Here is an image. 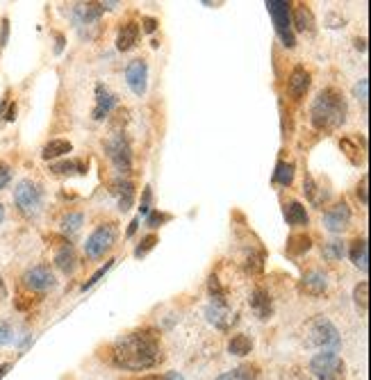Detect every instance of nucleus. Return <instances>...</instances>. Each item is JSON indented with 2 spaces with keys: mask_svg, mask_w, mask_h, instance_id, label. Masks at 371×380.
Listing matches in <instances>:
<instances>
[{
  "mask_svg": "<svg viewBox=\"0 0 371 380\" xmlns=\"http://www.w3.org/2000/svg\"><path fill=\"white\" fill-rule=\"evenodd\" d=\"M351 223V207H348L344 200L330 205L328 210L324 212V226L330 230V233H344Z\"/></svg>",
  "mask_w": 371,
  "mask_h": 380,
  "instance_id": "1a4fd4ad",
  "label": "nucleus"
},
{
  "mask_svg": "<svg viewBox=\"0 0 371 380\" xmlns=\"http://www.w3.org/2000/svg\"><path fill=\"white\" fill-rule=\"evenodd\" d=\"M228 351L237 357L248 355L253 351V341H251V337H246V335H235V337L228 341Z\"/></svg>",
  "mask_w": 371,
  "mask_h": 380,
  "instance_id": "393cba45",
  "label": "nucleus"
},
{
  "mask_svg": "<svg viewBox=\"0 0 371 380\" xmlns=\"http://www.w3.org/2000/svg\"><path fill=\"white\" fill-rule=\"evenodd\" d=\"M251 308H253V312L259 317V319H269L271 317V296L266 289L257 287L253 296H251Z\"/></svg>",
  "mask_w": 371,
  "mask_h": 380,
  "instance_id": "4468645a",
  "label": "nucleus"
},
{
  "mask_svg": "<svg viewBox=\"0 0 371 380\" xmlns=\"http://www.w3.org/2000/svg\"><path fill=\"white\" fill-rule=\"evenodd\" d=\"M71 151H73L71 141H66V139H53V141H48V144L43 146L41 158L43 160H55V158H62V155L71 153Z\"/></svg>",
  "mask_w": 371,
  "mask_h": 380,
  "instance_id": "aec40b11",
  "label": "nucleus"
},
{
  "mask_svg": "<svg viewBox=\"0 0 371 380\" xmlns=\"http://www.w3.org/2000/svg\"><path fill=\"white\" fill-rule=\"evenodd\" d=\"M326 287H328V282H326V275L319 273V271H310L306 278H303V289H306L308 294H324Z\"/></svg>",
  "mask_w": 371,
  "mask_h": 380,
  "instance_id": "5701e85b",
  "label": "nucleus"
},
{
  "mask_svg": "<svg viewBox=\"0 0 371 380\" xmlns=\"http://www.w3.org/2000/svg\"><path fill=\"white\" fill-rule=\"evenodd\" d=\"M109 266H112V262H107L105 266H103V269H98V271H96V273L92 275V280H87V285H85V289H87V287H92V285H94V282H98V280L103 278V275H105V271L109 269Z\"/></svg>",
  "mask_w": 371,
  "mask_h": 380,
  "instance_id": "79ce46f5",
  "label": "nucleus"
},
{
  "mask_svg": "<svg viewBox=\"0 0 371 380\" xmlns=\"http://www.w3.org/2000/svg\"><path fill=\"white\" fill-rule=\"evenodd\" d=\"M210 294H212V299L224 305L226 303V294H224V289H221V282L217 275H212L210 278Z\"/></svg>",
  "mask_w": 371,
  "mask_h": 380,
  "instance_id": "2f4dec72",
  "label": "nucleus"
},
{
  "mask_svg": "<svg viewBox=\"0 0 371 380\" xmlns=\"http://www.w3.org/2000/svg\"><path fill=\"white\" fill-rule=\"evenodd\" d=\"M137 226H139V221L135 219V221L130 223V230H128V235H132V233H135V230H137Z\"/></svg>",
  "mask_w": 371,
  "mask_h": 380,
  "instance_id": "de8ad7c7",
  "label": "nucleus"
},
{
  "mask_svg": "<svg viewBox=\"0 0 371 380\" xmlns=\"http://www.w3.org/2000/svg\"><path fill=\"white\" fill-rule=\"evenodd\" d=\"M112 191L118 196V207H121L123 212L130 210L132 198H135V189H132V182H128V180H116Z\"/></svg>",
  "mask_w": 371,
  "mask_h": 380,
  "instance_id": "4be33fe9",
  "label": "nucleus"
},
{
  "mask_svg": "<svg viewBox=\"0 0 371 380\" xmlns=\"http://www.w3.org/2000/svg\"><path fill=\"white\" fill-rule=\"evenodd\" d=\"M358 198L362 200V205L369 203V178H367V176L362 178L360 184H358Z\"/></svg>",
  "mask_w": 371,
  "mask_h": 380,
  "instance_id": "f704fd0d",
  "label": "nucleus"
},
{
  "mask_svg": "<svg viewBox=\"0 0 371 380\" xmlns=\"http://www.w3.org/2000/svg\"><path fill=\"white\" fill-rule=\"evenodd\" d=\"M10 180H12V169H10V164L0 162V189H5L7 182H10Z\"/></svg>",
  "mask_w": 371,
  "mask_h": 380,
  "instance_id": "c9c22d12",
  "label": "nucleus"
},
{
  "mask_svg": "<svg viewBox=\"0 0 371 380\" xmlns=\"http://www.w3.org/2000/svg\"><path fill=\"white\" fill-rule=\"evenodd\" d=\"M14 116H17V105H12V107H10V112H7V116H5V118H7V121H14Z\"/></svg>",
  "mask_w": 371,
  "mask_h": 380,
  "instance_id": "a18cd8bd",
  "label": "nucleus"
},
{
  "mask_svg": "<svg viewBox=\"0 0 371 380\" xmlns=\"http://www.w3.org/2000/svg\"><path fill=\"white\" fill-rule=\"evenodd\" d=\"M14 203H17L21 214L34 217V214L41 210L43 191H41L39 184L32 182V180H21L17 184V189H14Z\"/></svg>",
  "mask_w": 371,
  "mask_h": 380,
  "instance_id": "423d86ee",
  "label": "nucleus"
},
{
  "mask_svg": "<svg viewBox=\"0 0 371 380\" xmlns=\"http://www.w3.org/2000/svg\"><path fill=\"white\" fill-rule=\"evenodd\" d=\"M348 255H351L353 264L358 266L360 271H369V246H367V240H355L351 244V251H348Z\"/></svg>",
  "mask_w": 371,
  "mask_h": 380,
  "instance_id": "a211bd4d",
  "label": "nucleus"
},
{
  "mask_svg": "<svg viewBox=\"0 0 371 380\" xmlns=\"http://www.w3.org/2000/svg\"><path fill=\"white\" fill-rule=\"evenodd\" d=\"M310 87V73L303 69V66H296L292 71V76H289V94H292L294 101H299L306 96Z\"/></svg>",
  "mask_w": 371,
  "mask_h": 380,
  "instance_id": "ddd939ff",
  "label": "nucleus"
},
{
  "mask_svg": "<svg viewBox=\"0 0 371 380\" xmlns=\"http://www.w3.org/2000/svg\"><path fill=\"white\" fill-rule=\"evenodd\" d=\"M142 380H182V376L176 374V371H169V374H151V376H144Z\"/></svg>",
  "mask_w": 371,
  "mask_h": 380,
  "instance_id": "4c0bfd02",
  "label": "nucleus"
},
{
  "mask_svg": "<svg viewBox=\"0 0 371 380\" xmlns=\"http://www.w3.org/2000/svg\"><path fill=\"white\" fill-rule=\"evenodd\" d=\"M105 151H107V158L114 162V167L121 171V173H128L130 167H132V151H130V144L125 141V137L114 135L112 139H107Z\"/></svg>",
  "mask_w": 371,
  "mask_h": 380,
  "instance_id": "6e6552de",
  "label": "nucleus"
},
{
  "mask_svg": "<svg viewBox=\"0 0 371 380\" xmlns=\"http://www.w3.org/2000/svg\"><path fill=\"white\" fill-rule=\"evenodd\" d=\"M273 180H276L278 184H283V187H289L294 180V164L292 162H278Z\"/></svg>",
  "mask_w": 371,
  "mask_h": 380,
  "instance_id": "bb28decb",
  "label": "nucleus"
},
{
  "mask_svg": "<svg viewBox=\"0 0 371 380\" xmlns=\"http://www.w3.org/2000/svg\"><path fill=\"white\" fill-rule=\"evenodd\" d=\"M125 80H128V87L135 92L137 96L146 94V85H148V66L144 59H132L125 69Z\"/></svg>",
  "mask_w": 371,
  "mask_h": 380,
  "instance_id": "9b49d317",
  "label": "nucleus"
},
{
  "mask_svg": "<svg viewBox=\"0 0 371 380\" xmlns=\"http://www.w3.org/2000/svg\"><path fill=\"white\" fill-rule=\"evenodd\" d=\"M103 12H105V3H78L73 5V21L78 25L94 23Z\"/></svg>",
  "mask_w": 371,
  "mask_h": 380,
  "instance_id": "f8f14e48",
  "label": "nucleus"
},
{
  "mask_svg": "<svg viewBox=\"0 0 371 380\" xmlns=\"http://www.w3.org/2000/svg\"><path fill=\"white\" fill-rule=\"evenodd\" d=\"M310 371L319 380H344L346 378V364L337 353L321 351L310 360Z\"/></svg>",
  "mask_w": 371,
  "mask_h": 380,
  "instance_id": "20e7f679",
  "label": "nucleus"
},
{
  "mask_svg": "<svg viewBox=\"0 0 371 380\" xmlns=\"http://www.w3.org/2000/svg\"><path fill=\"white\" fill-rule=\"evenodd\" d=\"M80 226H83V214H78V212H69L62 219V230H64V233H78Z\"/></svg>",
  "mask_w": 371,
  "mask_h": 380,
  "instance_id": "c756f323",
  "label": "nucleus"
},
{
  "mask_svg": "<svg viewBox=\"0 0 371 380\" xmlns=\"http://www.w3.org/2000/svg\"><path fill=\"white\" fill-rule=\"evenodd\" d=\"M310 118L317 130H335L346 121V101L344 94L335 87H326L317 94L310 109Z\"/></svg>",
  "mask_w": 371,
  "mask_h": 380,
  "instance_id": "f03ea898",
  "label": "nucleus"
},
{
  "mask_svg": "<svg viewBox=\"0 0 371 380\" xmlns=\"http://www.w3.org/2000/svg\"><path fill=\"white\" fill-rule=\"evenodd\" d=\"M257 367H237L233 371H226V374H221L217 380H257Z\"/></svg>",
  "mask_w": 371,
  "mask_h": 380,
  "instance_id": "a878e982",
  "label": "nucleus"
},
{
  "mask_svg": "<svg viewBox=\"0 0 371 380\" xmlns=\"http://www.w3.org/2000/svg\"><path fill=\"white\" fill-rule=\"evenodd\" d=\"M292 23L299 32H315V17L306 5H299L292 10Z\"/></svg>",
  "mask_w": 371,
  "mask_h": 380,
  "instance_id": "f3484780",
  "label": "nucleus"
},
{
  "mask_svg": "<svg viewBox=\"0 0 371 380\" xmlns=\"http://www.w3.org/2000/svg\"><path fill=\"white\" fill-rule=\"evenodd\" d=\"M266 10H269L273 25H276L278 36L283 39V43L287 48L296 46L294 32H292V5L285 3V0H269L266 3Z\"/></svg>",
  "mask_w": 371,
  "mask_h": 380,
  "instance_id": "39448f33",
  "label": "nucleus"
},
{
  "mask_svg": "<svg viewBox=\"0 0 371 380\" xmlns=\"http://www.w3.org/2000/svg\"><path fill=\"white\" fill-rule=\"evenodd\" d=\"M339 146H342V151H346V155H348V158H351L353 162H358V160H355V153H358V148H355V146L351 144V141H348V139H342V141H339Z\"/></svg>",
  "mask_w": 371,
  "mask_h": 380,
  "instance_id": "ea45409f",
  "label": "nucleus"
},
{
  "mask_svg": "<svg viewBox=\"0 0 371 380\" xmlns=\"http://www.w3.org/2000/svg\"><path fill=\"white\" fill-rule=\"evenodd\" d=\"M155 244H158V237H155V235H148V237H144V240H142V244H139V246H137L135 255H137V257H142V255H146V253H148V251H151V249H153V246H155Z\"/></svg>",
  "mask_w": 371,
  "mask_h": 380,
  "instance_id": "473e14b6",
  "label": "nucleus"
},
{
  "mask_svg": "<svg viewBox=\"0 0 371 380\" xmlns=\"http://www.w3.org/2000/svg\"><path fill=\"white\" fill-rule=\"evenodd\" d=\"M306 335H308V344L315 348H321V351L337 353L339 346H342V337H339L337 328L326 317H315L312 321L308 324Z\"/></svg>",
  "mask_w": 371,
  "mask_h": 380,
  "instance_id": "7ed1b4c3",
  "label": "nucleus"
},
{
  "mask_svg": "<svg viewBox=\"0 0 371 380\" xmlns=\"http://www.w3.org/2000/svg\"><path fill=\"white\" fill-rule=\"evenodd\" d=\"M142 25H144L146 32H155V30H158V21L151 19V17H146V19H142Z\"/></svg>",
  "mask_w": 371,
  "mask_h": 380,
  "instance_id": "c03bdc74",
  "label": "nucleus"
},
{
  "mask_svg": "<svg viewBox=\"0 0 371 380\" xmlns=\"http://www.w3.org/2000/svg\"><path fill=\"white\" fill-rule=\"evenodd\" d=\"M3 219H5V207H3V203H0V223H3Z\"/></svg>",
  "mask_w": 371,
  "mask_h": 380,
  "instance_id": "8fccbe9b",
  "label": "nucleus"
},
{
  "mask_svg": "<svg viewBox=\"0 0 371 380\" xmlns=\"http://www.w3.org/2000/svg\"><path fill=\"white\" fill-rule=\"evenodd\" d=\"M160 341L153 332L137 330L123 335L112 346V362L118 369L144 371L160 362Z\"/></svg>",
  "mask_w": 371,
  "mask_h": 380,
  "instance_id": "f257e3e1",
  "label": "nucleus"
},
{
  "mask_svg": "<svg viewBox=\"0 0 371 380\" xmlns=\"http://www.w3.org/2000/svg\"><path fill=\"white\" fill-rule=\"evenodd\" d=\"M7 36H10V21L3 19V28H0V48L7 43Z\"/></svg>",
  "mask_w": 371,
  "mask_h": 380,
  "instance_id": "37998d69",
  "label": "nucleus"
},
{
  "mask_svg": "<svg viewBox=\"0 0 371 380\" xmlns=\"http://www.w3.org/2000/svg\"><path fill=\"white\" fill-rule=\"evenodd\" d=\"M162 221H169V217H167V214H160V212H151V214H148V219H146V223L151 228H158Z\"/></svg>",
  "mask_w": 371,
  "mask_h": 380,
  "instance_id": "58836bf2",
  "label": "nucleus"
},
{
  "mask_svg": "<svg viewBox=\"0 0 371 380\" xmlns=\"http://www.w3.org/2000/svg\"><path fill=\"white\" fill-rule=\"evenodd\" d=\"M96 94H98V105H96V109H94V118L96 121H103V118H105L109 112H112V107L116 105V98L103 85L96 87Z\"/></svg>",
  "mask_w": 371,
  "mask_h": 380,
  "instance_id": "2eb2a0df",
  "label": "nucleus"
},
{
  "mask_svg": "<svg viewBox=\"0 0 371 380\" xmlns=\"http://www.w3.org/2000/svg\"><path fill=\"white\" fill-rule=\"evenodd\" d=\"M355 46H358V50H367V46H365V39H358V41H355Z\"/></svg>",
  "mask_w": 371,
  "mask_h": 380,
  "instance_id": "09e8293b",
  "label": "nucleus"
},
{
  "mask_svg": "<svg viewBox=\"0 0 371 380\" xmlns=\"http://www.w3.org/2000/svg\"><path fill=\"white\" fill-rule=\"evenodd\" d=\"M324 255L328 257V260L344 257V246H342V242H328V244H326V249H324Z\"/></svg>",
  "mask_w": 371,
  "mask_h": 380,
  "instance_id": "7c9ffc66",
  "label": "nucleus"
},
{
  "mask_svg": "<svg viewBox=\"0 0 371 380\" xmlns=\"http://www.w3.org/2000/svg\"><path fill=\"white\" fill-rule=\"evenodd\" d=\"M310 246H312V240L308 235H294L287 244V253L289 255H301V253H308Z\"/></svg>",
  "mask_w": 371,
  "mask_h": 380,
  "instance_id": "cd10ccee",
  "label": "nucleus"
},
{
  "mask_svg": "<svg viewBox=\"0 0 371 380\" xmlns=\"http://www.w3.org/2000/svg\"><path fill=\"white\" fill-rule=\"evenodd\" d=\"M114 242H116V226H114V223H105V226L96 228L94 233L89 235V240L85 244L87 257L105 255V253L114 246Z\"/></svg>",
  "mask_w": 371,
  "mask_h": 380,
  "instance_id": "0eeeda50",
  "label": "nucleus"
},
{
  "mask_svg": "<svg viewBox=\"0 0 371 380\" xmlns=\"http://www.w3.org/2000/svg\"><path fill=\"white\" fill-rule=\"evenodd\" d=\"M353 299L362 315H367V310H369V282L367 280H362L360 285L353 289Z\"/></svg>",
  "mask_w": 371,
  "mask_h": 380,
  "instance_id": "c85d7f7f",
  "label": "nucleus"
},
{
  "mask_svg": "<svg viewBox=\"0 0 371 380\" xmlns=\"http://www.w3.org/2000/svg\"><path fill=\"white\" fill-rule=\"evenodd\" d=\"M50 171H53V173H57V176H71V173L85 176V173H87V164L80 162V160L55 162V164H50Z\"/></svg>",
  "mask_w": 371,
  "mask_h": 380,
  "instance_id": "412c9836",
  "label": "nucleus"
},
{
  "mask_svg": "<svg viewBox=\"0 0 371 380\" xmlns=\"http://www.w3.org/2000/svg\"><path fill=\"white\" fill-rule=\"evenodd\" d=\"M139 39V25L137 23H125L121 30H118V36H116V48L118 50H130V48H135V43Z\"/></svg>",
  "mask_w": 371,
  "mask_h": 380,
  "instance_id": "dca6fc26",
  "label": "nucleus"
},
{
  "mask_svg": "<svg viewBox=\"0 0 371 380\" xmlns=\"http://www.w3.org/2000/svg\"><path fill=\"white\" fill-rule=\"evenodd\" d=\"M285 219L289 226H308V221H310L306 207H303L299 200H292V203L285 205Z\"/></svg>",
  "mask_w": 371,
  "mask_h": 380,
  "instance_id": "6ab92c4d",
  "label": "nucleus"
},
{
  "mask_svg": "<svg viewBox=\"0 0 371 380\" xmlns=\"http://www.w3.org/2000/svg\"><path fill=\"white\" fill-rule=\"evenodd\" d=\"M76 251L71 249V246H64V249H59L57 251V255H55V266L59 271H64V273H71L73 269H76Z\"/></svg>",
  "mask_w": 371,
  "mask_h": 380,
  "instance_id": "b1692460",
  "label": "nucleus"
},
{
  "mask_svg": "<svg viewBox=\"0 0 371 380\" xmlns=\"http://www.w3.org/2000/svg\"><path fill=\"white\" fill-rule=\"evenodd\" d=\"M10 369H12V364H3V367H0V378L7 376V371H10Z\"/></svg>",
  "mask_w": 371,
  "mask_h": 380,
  "instance_id": "49530a36",
  "label": "nucleus"
},
{
  "mask_svg": "<svg viewBox=\"0 0 371 380\" xmlns=\"http://www.w3.org/2000/svg\"><path fill=\"white\" fill-rule=\"evenodd\" d=\"M303 191H306V196L310 200H317V184L310 173H306V178H303Z\"/></svg>",
  "mask_w": 371,
  "mask_h": 380,
  "instance_id": "72a5a7b5",
  "label": "nucleus"
},
{
  "mask_svg": "<svg viewBox=\"0 0 371 380\" xmlns=\"http://www.w3.org/2000/svg\"><path fill=\"white\" fill-rule=\"evenodd\" d=\"M367 89H369V82L367 80H360V85L355 87V94H358V101L362 103L365 112H367Z\"/></svg>",
  "mask_w": 371,
  "mask_h": 380,
  "instance_id": "e433bc0d",
  "label": "nucleus"
},
{
  "mask_svg": "<svg viewBox=\"0 0 371 380\" xmlns=\"http://www.w3.org/2000/svg\"><path fill=\"white\" fill-rule=\"evenodd\" d=\"M23 285L28 289H32V292H46V289L55 287V275L43 264L32 266V269H28L23 273Z\"/></svg>",
  "mask_w": 371,
  "mask_h": 380,
  "instance_id": "9d476101",
  "label": "nucleus"
},
{
  "mask_svg": "<svg viewBox=\"0 0 371 380\" xmlns=\"http://www.w3.org/2000/svg\"><path fill=\"white\" fill-rule=\"evenodd\" d=\"M0 296H5V282H3V278H0Z\"/></svg>",
  "mask_w": 371,
  "mask_h": 380,
  "instance_id": "3c124183",
  "label": "nucleus"
},
{
  "mask_svg": "<svg viewBox=\"0 0 371 380\" xmlns=\"http://www.w3.org/2000/svg\"><path fill=\"white\" fill-rule=\"evenodd\" d=\"M151 187H146L144 189V200H142V207H139V210H142V214H151Z\"/></svg>",
  "mask_w": 371,
  "mask_h": 380,
  "instance_id": "a19ab883",
  "label": "nucleus"
}]
</instances>
